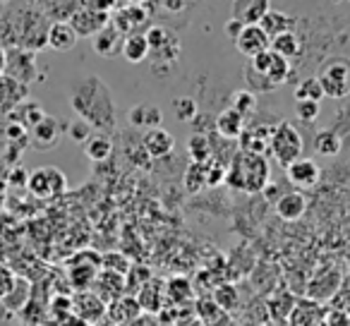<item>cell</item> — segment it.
<instances>
[{
    "label": "cell",
    "mask_w": 350,
    "mask_h": 326,
    "mask_svg": "<svg viewBox=\"0 0 350 326\" xmlns=\"http://www.w3.org/2000/svg\"><path fill=\"white\" fill-rule=\"evenodd\" d=\"M70 106L77 113L79 120L89 122L94 130L103 132V135L116 130V120H118L116 101H113L111 89L96 74L84 77L72 84V89H70Z\"/></svg>",
    "instance_id": "6da1fadb"
},
{
    "label": "cell",
    "mask_w": 350,
    "mask_h": 326,
    "mask_svg": "<svg viewBox=\"0 0 350 326\" xmlns=\"http://www.w3.org/2000/svg\"><path fill=\"white\" fill-rule=\"evenodd\" d=\"M269 182H271V166L267 156H250L238 151L228 161L226 185H230L233 190L245 192V195H262Z\"/></svg>",
    "instance_id": "7a4b0ae2"
},
{
    "label": "cell",
    "mask_w": 350,
    "mask_h": 326,
    "mask_svg": "<svg viewBox=\"0 0 350 326\" xmlns=\"http://www.w3.org/2000/svg\"><path fill=\"white\" fill-rule=\"evenodd\" d=\"M302 149H305V141L302 135L295 130V125L288 120H281L273 125L271 139H269V154L276 159L278 166L286 171L293 161L302 159Z\"/></svg>",
    "instance_id": "3957f363"
},
{
    "label": "cell",
    "mask_w": 350,
    "mask_h": 326,
    "mask_svg": "<svg viewBox=\"0 0 350 326\" xmlns=\"http://www.w3.org/2000/svg\"><path fill=\"white\" fill-rule=\"evenodd\" d=\"M321 89H324V96L329 98H345L350 96V58L345 55H334L321 65L319 74Z\"/></svg>",
    "instance_id": "277c9868"
},
{
    "label": "cell",
    "mask_w": 350,
    "mask_h": 326,
    "mask_svg": "<svg viewBox=\"0 0 350 326\" xmlns=\"http://www.w3.org/2000/svg\"><path fill=\"white\" fill-rule=\"evenodd\" d=\"M27 190L39 200H55V197L65 195L68 190V178L60 168L55 166H41L29 173L27 180Z\"/></svg>",
    "instance_id": "5b68a950"
},
{
    "label": "cell",
    "mask_w": 350,
    "mask_h": 326,
    "mask_svg": "<svg viewBox=\"0 0 350 326\" xmlns=\"http://www.w3.org/2000/svg\"><path fill=\"white\" fill-rule=\"evenodd\" d=\"M156 10V3H118L111 15V25L122 36L137 34V27H142Z\"/></svg>",
    "instance_id": "8992f818"
},
{
    "label": "cell",
    "mask_w": 350,
    "mask_h": 326,
    "mask_svg": "<svg viewBox=\"0 0 350 326\" xmlns=\"http://www.w3.org/2000/svg\"><path fill=\"white\" fill-rule=\"evenodd\" d=\"M247 68L252 70V72H257L259 77L267 79L271 87H281L283 82H288V77H291V72H293L291 63H288L286 58H281V55L271 53V51H264L257 58H252Z\"/></svg>",
    "instance_id": "52a82bcc"
},
{
    "label": "cell",
    "mask_w": 350,
    "mask_h": 326,
    "mask_svg": "<svg viewBox=\"0 0 350 326\" xmlns=\"http://www.w3.org/2000/svg\"><path fill=\"white\" fill-rule=\"evenodd\" d=\"M5 74L15 82L29 87L31 82L39 79V65H36V53L27 49H12L8 51V70Z\"/></svg>",
    "instance_id": "ba28073f"
},
{
    "label": "cell",
    "mask_w": 350,
    "mask_h": 326,
    "mask_svg": "<svg viewBox=\"0 0 350 326\" xmlns=\"http://www.w3.org/2000/svg\"><path fill=\"white\" fill-rule=\"evenodd\" d=\"M63 137H65V122H60L58 118L46 113L44 120L29 130V144L41 151H49V149H55Z\"/></svg>",
    "instance_id": "9c48e42d"
},
{
    "label": "cell",
    "mask_w": 350,
    "mask_h": 326,
    "mask_svg": "<svg viewBox=\"0 0 350 326\" xmlns=\"http://www.w3.org/2000/svg\"><path fill=\"white\" fill-rule=\"evenodd\" d=\"M111 25V15H106V12H98L94 10L89 3H79V10L72 15V20H70V27L75 29V34L77 36H96L98 31L103 29V27Z\"/></svg>",
    "instance_id": "30bf717a"
},
{
    "label": "cell",
    "mask_w": 350,
    "mask_h": 326,
    "mask_svg": "<svg viewBox=\"0 0 350 326\" xmlns=\"http://www.w3.org/2000/svg\"><path fill=\"white\" fill-rule=\"evenodd\" d=\"M286 178L291 185H295L297 190H310V187H317L321 180V168L314 159H297L293 161L291 166L286 168Z\"/></svg>",
    "instance_id": "8fae6325"
},
{
    "label": "cell",
    "mask_w": 350,
    "mask_h": 326,
    "mask_svg": "<svg viewBox=\"0 0 350 326\" xmlns=\"http://www.w3.org/2000/svg\"><path fill=\"white\" fill-rule=\"evenodd\" d=\"M235 49L252 60V58H257L259 53L269 51V36L264 34L259 25L243 27V31H240L238 39H235Z\"/></svg>",
    "instance_id": "7c38bea8"
},
{
    "label": "cell",
    "mask_w": 350,
    "mask_h": 326,
    "mask_svg": "<svg viewBox=\"0 0 350 326\" xmlns=\"http://www.w3.org/2000/svg\"><path fill=\"white\" fill-rule=\"evenodd\" d=\"M127 36H122L120 31L113 25L103 27L96 36H92V49L94 53H98L101 58H116L122 53V44H125Z\"/></svg>",
    "instance_id": "4fadbf2b"
},
{
    "label": "cell",
    "mask_w": 350,
    "mask_h": 326,
    "mask_svg": "<svg viewBox=\"0 0 350 326\" xmlns=\"http://www.w3.org/2000/svg\"><path fill=\"white\" fill-rule=\"evenodd\" d=\"M127 120L132 127H139V130H159L163 127V111L154 103H137L127 113Z\"/></svg>",
    "instance_id": "5bb4252c"
},
{
    "label": "cell",
    "mask_w": 350,
    "mask_h": 326,
    "mask_svg": "<svg viewBox=\"0 0 350 326\" xmlns=\"http://www.w3.org/2000/svg\"><path fill=\"white\" fill-rule=\"evenodd\" d=\"M214 127L216 135L224 137L226 141H238L243 137V132L247 130L245 127V118L238 116L233 108H224L219 116H214Z\"/></svg>",
    "instance_id": "9a60e30c"
},
{
    "label": "cell",
    "mask_w": 350,
    "mask_h": 326,
    "mask_svg": "<svg viewBox=\"0 0 350 326\" xmlns=\"http://www.w3.org/2000/svg\"><path fill=\"white\" fill-rule=\"evenodd\" d=\"M273 209L281 221H300L307 211V197L302 192H286L276 200Z\"/></svg>",
    "instance_id": "2e32d148"
},
{
    "label": "cell",
    "mask_w": 350,
    "mask_h": 326,
    "mask_svg": "<svg viewBox=\"0 0 350 326\" xmlns=\"http://www.w3.org/2000/svg\"><path fill=\"white\" fill-rule=\"evenodd\" d=\"M142 144H144L146 154L151 156V161H154V159H165V156L173 154L175 137L170 135L168 130L159 127V130H149V132H146L144 139H142Z\"/></svg>",
    "instance_id": "e0dca14e"
},
{
    "label": "cell",
    "mask_w": 350,
    "mask_h": 326,
    "mask_svg": "<svg viewBox=\"0 0 350 326\" xmlns=\"http://www.w3.org/2000/svg\"><path fill=\"white\" fill-rule=\"evenodd\" d=\"M79 36L75 34V29L70 27V22H53L49 27V34H46V46L58 53H65V51H72L77 46Z\"/></svg>",
    "instance_id": "ac0fdd59"
},
{
    "label": "cell",
    "mask_w": 350,
    "mask_h": 326,
    "mask_svg": "<svg viewBox=\"0 0 350 326\" xmlns=\"http://www.w3.org/2000/svg\"><path fill=\"white\" fill-rule=\"evenodd\" d=\"M269 10H271V3H269V0H250V3H235V5H233V20L243 22L245 27H252V25H259Z\"/></svg>",
    "instance_id": "d6986e66"
},
{
    "label": "cell",
    "mask_w": 350,
    "mask_h": 326,
    "mask_svg": "<svg viewBox=\"0 0 350 326\" xmlns=\"http://www.w3.org/2000/svg\"><path fill=\"white\" fill-rule=\"evenodd\" d=\"M295 17L286 15L283 10H269L267 15H264V20L259 22V27H262V31L269 36V41L276 39V36L281 34H288V31H295Z\"/></svg>",
    "instance_id": "ffe728a7"
},
{
    "label": "cell",
    "mask_w": 350,
    "mask_h": 326,
    "mask_svg": "<svg viewBox=\"0 0 350 326\" xmlns=\"http://www.w3.org/2000/svg\"><path fill=\"white\" fill-rule=\"evenodd\" d=\"M338 283H340V276L336 269H326V271L314 273V278H312V283H310V297H314V302L326 300V297L336 295Z\"/></svg>",
    "instance_id": "44dd1931"
},
{
    "label": "cell",
    "mask_w": 350,
    "mask_h": 326,
    "mask_svg": "<svg viewBox=\"0 0 350 326\" xmlns=\"http://www.w3.org/2000/svg\"><path fill=\"white\" fill-rule=\"evenodd\" d=\"M122 58L127 60V63H132V65H139V63H144V60H149L151 58V49H149V44H146V39H144V34H130L125 39V44H122Z\"/></svg>",
    "instance_id": "7402d4cb"
},
{
    "label": "cell",
    "mask_w": 350,
    "mask_h": 326,
    "mask_svg": "<svg viewBox=\"0 0 350 326\" xmlns=\"http://www.w3.org/2000/svg\"><path fill=\"white\" fill-rule=\"evenodd\" d=\"M269 51L281 55V58H286L288 63H291V58H297V55L302 53V41L295 31H288V34H281V36H276V39L269 41Z\"/></svg>",
    "instance_id": "603a6c76"
},
{
    "label": "cell",
    "mask_w": 350,
    "mask_h": 326,
    "mask_svg": "<svg viewBox=\"0 0 350 326\" xmlns=\"http://www.w3.org/2000/svg\"><path fill=\"white\" fill-rule=\"evenodd\" d=\"M84 154H87L89 161L94 163H103L113 156V139L103 132H94L92 139L84 144Z\"/></svg>",
    "instance_id": "cb8c5ba5"
},
{
    "label": "cell",
    "mask_w": 350,
    "mask_h": 326,
    "mask_svg": "<svg viewBox=\"0 0 350 326\" xmlns=\"http://www.w3.org/2000/svg\"><path fill=\"white\" fill-rule=\"evenodd\" d=\"M340 149H343V137H340L336 130H329V127H324V130H319L314 135V151L319 156H326V159H331V156H338Z\"/></svg>",
    "instance_id": "d4e9b609"
},
{
    "label": "cell",
    "mask_w": 350,
    "mask_h": 326,
    "mask_svg": "<svg viewBox=\"0 0 350 326\" xmlns=\"http://www.w3.org/2000/svg\"><path fill=\"white\" fill-rule=\"evenodd\" d=\"M44 116H46V111L36 101H22L20 106L12 108V118H17V120H12V122L22 125L25 130H31L34 125H39V122L44 120Z\"/></svg>",
    "instance_id": "484cf974"
},
{
    "label": "cell",
    "mask_w": 350,
    "mask_h": 326,
    "mask_svg": "<svg viewBox=\"0 0 350 326\" xmlns=\"http://www.w3.org/2000/svg\"><path fill=\"white\" fill-rule=\"evenodd\" d=\"M321 321V316L317 314V302L312 300H295L288 324L291 326H317Z\"/></svg>",
    "instance_id": "4316f807"
},
{
    "label": "cell",
    "mask_w": 350,
    "mask_h": 326,
    "mask_svg": "<svg viewBox=\"0 0 350 326\" xmlns=\"http://www.w3.org/2000/svg\"><path fill=\"white\" fill-rule=\"evenodd\" d=\"M187 154H190L192 163H211L214 161V141L211 137H202V135H192L187 141Z\"/></svg>",
    "instance_id": "83f0119b"
},
{
    "label": "cell",
    "mask_w": 350,
    "mask_h": 326,
    "mask_svg": "<svg viewBox=\"0 0 350 326\" xmlns=\"http://www.w3.org/2000/svg\"><path fill=\"white\" fill-rule=\"evenodd\" d=\"M238 116H243L247 120L254 111H257V94L247 92V89H238V92L230 94V106Z\"/></svg>",
    "instance_id": "f1b7e54d"
},
{
    "label": "cell",
    "mask_w": 350,
    "mask_h": 326,
    "mask_svg": "<svg viewBox=\"0 0 350 326\" xmlns=\"http://www.w3.org/2000/svg\"><path fill=\"white\" fill-rule=\"evenodd\" d=\"M321 98L324 96V89H321L319 79H317V74H312V77H305L302 82H297L295 87V101H314V103H321Z\"/></svg>",
    "instance_id": "f546056e"
},
{
    "label": "cell",
    "mask_w": 350,
    "mask_h": 326,
    "mask_svg": "<svg viewBox=\"0 0 350 326\" xmlns=\"http://www.w3.org/2000/svg\"><path fill=\"white\" fill-rule=\"evenodd\" d=\"M183 185L190 195H197L206 187V166L202 163H190L185 168V176H183Z\"/></svg>",
    "instance_id": "4dcf8cb0"
},
{
    "label": "cell",
    "mask_w": 350,
    "mask_h": 326,
    "mask_svg": "<svg viewBox=\"0 0 350 326\" xmlns=\"http://www.w3.org/2000/svg\"><path fill=\"white\" fill-rule=\"evenodd\" d=\"M79 10V3H46L44 5V15L53 22H70L72 15Z\"/></svg>",
    "instance_id": "1f68e13d"
},
{
    "label": "cell",
    "mask_w": 350,
    "mask_h": 326,
    "mask_svg": "<svg viewBox=\"0 0 350 326\" xmlns=\"http://www.w3.org/2000/svg\"><path fill=\"white\" fill-rule=\"evenodd\" d=\"M144 39H146V44H149L151 53H159V51H163L165 46H168L170 41L175 39V36L170 34V31L165 29L163 25H151L149 29L144 31Z\"/></svg>",
    "instance_id": "d6a6232c"
},
{
    "label": "cell",
    "mask_w": 350,
    "mask_h": 326,
    "mask_svg": "<svg viewBox=\"0 0 350 326\" xmlns=\"http://www.w3.org/2000/svg\"><path fill=\"white\" fill-rule=\"evenodd\" d=\"M173 113L180 122H195V118L200 116V106L192 96H178L173 101Z\"/></svg>",
    "instance_id": "836d02e7"
},
{
    "label": "cell",
    "mask_w": 350,
    "mask_h": 326,
    "mask_svg": "<svg viewBox=\"0 0 350 326\" xmlns=\"http://www.w3.org/2000/svg\"><path fill=\"white\" fill-rule=\"evenodd\" d=\"M211 300L219 305V310H224L226 314H228L230 310L238 307V290H235V286H230V283H224V286L216 288V293H214Z\"/></svg>",
    "instance_id": "e575fe53"
},
{
    "label": "cell",
    "mask_w": 350,
    "mask_h": 326,
    "mask_svg": "<svg viewBox=\"0 0 350 326\" xmlns=\"http://www.w3.org/2000/svg\"><path fill=\"white\" fill-rule=\"evenodd\" d=\"M94 127L89 125V122H84V120H72V122H68V125H65V135H68V139H72V141H77V144H87L89 139H92L94 137Z\"/></svg>",
    "instance_id": "d590c367"
},
{
    "label": "cell",
    "mask_w": 350,
    "mask_h": 326,
    "mask_svg": "<svg viewBox=\"0 0 350 326\" xmlns=\"http://www.w3.org/2000/svg\"><path fill=\"white\" fill-rule=\"evenodd\" d=\"M226 176H228V166L226 163H221L216 159L211 163H206V187L216 190V187L226 185Z\"/></svg>",
    "instance_id": "8d00e7d4"
},
{
    "label": "cell",
    "mask_w": 350,
    "mask_h": 326,
    "mask_svg": "<svg viewBox=\"0 0 350 326\" xmlns=\"http://www.w3.org/2000/svg\"><path fill=\"white\" fill-rule=\"evenodd\" d=\"M127 159H130L137 168H144V171H149L151 168V156L146 154V149H144L142 141H135L132 146H127Z\"/></svg>",
    "instance_id": "74e56055"
},
{
    "label": "cell",
    "mask_w": 350,
    "mask_h": 326,
    "mask_svg": "<svg viewBox=\"0 0 350 326\" xmlns=\"http://www.w3.org/2000/svg\"><path fill=\"white\" fill-rule=\"evenodd\" d=\"M319 111H321V103L295 101V116H297V120H302V122H314L317 118H319Z\"/></svg>",
    "instance_id": "f35d334b"
},
{
    "label": "cell",
    "mask_w": 350,
    "mask_h": 326,
    "mask_svg": "<svg viewBox=\"0 0 350 326\" xmlns=\"http://www.w3.org/2000/svg\"><path fill=\"white\" fill-rule=\"evenodd\" d=\"M245 82H247V92H257V94H271L276 92V87H271V84L267 82L264 77H259L257 72H252L250 68H245Z\"/></svg>",
    "instance_id": "ab89813d"
},
{
    "label": "cell",
    "mask_w": 350,
    "mask_h": 326,
    "mask_svg": "<svg viewBox=\"0 0 350 326\" xmlns=\"http://www.w3.org/2000/svg\"><path fill=\"white\" fill-rule=\"evenodd\" d=\"M168 293L173 300H185V297L192 295V288H190V281L187 278H173V281L168 283Z\"/></svg>",
    "instance_id": "60d3db41"
},
{
    "label": "cell",
    "mask_w": 350,
    "mask_h": 326,
    "mask_svg": "<svg viewBox=\"0 0 350 326\" xmlns=\"http://www.w3.org/2000/svg\"><path fill=\"white\" fill-rule=\"evenodd\" d=\"M195 132L192 135H202V137H211L216 135V127H214V116H206V113H200V116L195 118Z\"/></svg>",
    "instance_id": "b9f144b4"
},
{
    "label": "cell",
    "mask_w": 350,
    "mask_h": 326,
    "mask_svg": "<svg viewBox=\"0 0 350 326\" xmlns=\"http://www.w3.org/2000/svg\"><path fill=\"white\" fill-rule=\"evenodd\" d=\"M324 321L329 326H350V314L343 310H331V312H326Z\"/></svg>",
    "instance_id": "7bdbcfd3"
},
{
    "label": "cell",
    "mask_w": 350,
    "mask_h": 326,
    "mask_svg": "<svg viewBox=\"0 0 350 326\" xmlns=\"http://www.w3.org/2000/svg\"><path fill=\"white\" fill-rule=\"evenodd\" d=\"M27 180H29V173H27L25 168H15V171L10 173V182H12V185L27 187Z\"/></svg>",
    "instance_id": "ee69618b"
},
{
    "label": "cell",
    "mask_w": 350,
    "mask_h": 326,
    "mask_svg": "<svg viewBox=\"0 0 350 326\" xmlns=\"http://www.w3.org/2000/svg\"><path fill=\"white\" fill-rule=\"evenodd\" d=\"M243 22H238V20H233V17H230V20L228 22H226V34H228L230 36V39H238V34H240V31H243Z\"/></svg>",
    "instance_id": "f6af8a7d"
},
{
    "label": "cell",
    "mask_w": 350,
    "mask_h": 326,
    "mask_svg": "<svg viewBox=\"0 0 350 326\" xmlns=\"http://www.w3.org/2000/svg\"><path fill=\"white\" fill-rule=\"evenodd\" d=\"M161 8L168 12H183L187 8V3H183V0H163L161 3Z\"/></svg>",
    "instance_id": "bcb514c9"
},
{
    "label": "cell",
    "mask_w": 350,
    "mask_h": 326,
    "mask_svg": "<svg viewBox=\"0 0 350 326\" xmlns=\"http://www.w3.org/2000/svg\"><path fill=\"white\" fill-rule=\"evenodd\" d=\"M5 70H8V51L0 46V77L5 74Z\"/></svg>",
    "instance_id": "7dc6e473"
},
{
    "label": "cell",
    "mask_w": 350,
    "mask_h": 326,
    "mask_svg": "<svg viewBox=\"0 0 350 326\" xmlns=\"http://www.w3.org/2000/svg\"><path fill=\"white\" fill-rule=\"evenodd\" d=\"M317 326H329V324H326V321H324V319H321V321H319V324H317Z\"/></svg>",
    "instance_id": "c3c4849f"
},
{
    "label": "cell",
    "mask_w": 350,
    "mask_h": 326,
    "mask_svg": "<svg viewBox=\"0 0 350 326\" xmlns=\"http://www.w3.org/2000/svg\"><path fill=\"white\" fill-rule=\"evenodd\" d=\"M243 326H257V324H243Z\"/></svg>",
    "instance_id": "681fc988"
}]
</instances>
